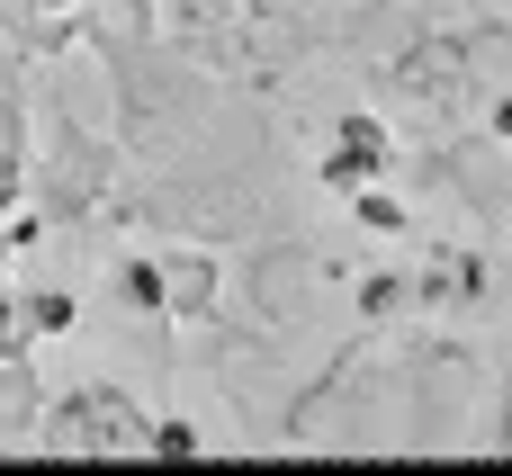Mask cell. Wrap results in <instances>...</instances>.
I'll return each mask as SVG.
<instances>
[{"label":"cell","instance_id":"obj_1","mask_svg":"<svg viewBox=\"0 0 512 476\" xmlns=\"http://www.w3.org/2000/svg\"><path fill=\"white\" fill-rule=\"evenodd\" d=\"M126 153L108 135H90L81 117H45V153H27V207L45 225H99L117 207Z\"/></svg>","mask_w":512,"mask_h":476},{"label":"cell","instance_id":"obj_2","mask_svg":"<svg viewBox=\"0 0 512 476\" xmlns=\"http://www.w3.org/2000/svg\"><path fill=\"white\" fill-rule=\"evenodd\" d=\"M144 405L117 387V378H81V387H63V396H45V414H36V450L45 459H144Z\"/></svg>","mask_w":512,"mask_h":476},{"label":"cell","instance_id":"obj_3","mask_svg":"<svg viewBox=\"0 0 512 476\" xmlns=\"http://www.w3.org/2000/svg\"><path fill=\"white\" fill-rule=\"evenodd\" d=\"M315 180H324L333 198H351V189H369V180H396V126H387L378 108H342L333 135H324V153H315Z\"/></svg>","mask_w":512,"mask_h":476},{"label":"cell","instance_id":"obj_4","mask_svg":"<svg viewBox=\"0 0 512 476\" xmlns=\"http://www.w3.org/2000/svg\"><path fill=\"white\" fill-rule=\"evenodd\" d=\"M315 288H324V261L306 243H261L252 252V315L261 324H306Z\"/></svg>","mask_w":512,"mask_h":476},{"label":"cell","instance_id":"obj_5","mask_svg":"<svg viewBox=\"0 0 512 476\" xmlns=\"http://www.w3.org/2000/svg\"><path fill=\"white\" fill-rule=\"evenodd\" d=\"M162 324H216L225 306V261L207 243H162Z\"/></svg>","mask_w":512,"mask_h":476},{"label":"cell","instance_id":"obj_6","mask_svg":"<svg viewBox=\"0 0 512 476\" xmlns=\"http://www.w3.org/2000/svg\"><path fill=\"white\" fill-rule=\"evenodd\" d=\"M27 153H36V99H27V63L0 45V216L27 207Z\"/></svg>","mask_w":512,"mask_h":476},{"label":"cell","instance_id":"obj_7","mask_svg":"<svg viewBox=\"0 0 512 476\" xmlns=\"http://www.w3.org/2000/svg\"><path fill=\"white\" fill-rule=\"evenodd\" d=\"M486 306V252L477 243H432L414 270V315H477Z\"/></svg>","mask_w":512,"mask_h":476},{"label":"cell","instance_id":"obj_8","mask_svg":"<svg viewBox=\"0 0 512 476\" xmlns=\"http://www.w3.org/2000/svg\"><path fill=\"white\" fill-rule=\"evenodd\" d=\"M45 414V378H36V351H0V441H27Z\"/></svg>","mask_w":512,"mask_h":476},{"label":"cell","instance_id":"obj_9","mask_svg":"<svg viewBox=\"0 0 512 476\" xmlns=\"http://www.w3.org/2000/svg\"><path fill=\"white\" fill-rule=\"evenodd\" d=\"M360 324H369V333L414 324V270H369V279H360Z\"/></svg>","mask_w":512,"mask_h":476},{"label":"cell","instance_id":"obj_10","mask_svg":"<svg viewBox=\"0 0 512 476\" xmlns=\"http://www.w3.org/2000/svg\"><path fill=\"white\" fill-rule=\"evenodd\" d=\"M18 324H27V342H63V333H81V297L72 288H18Z\"/></svg>","mask_w":512,"mask_h":476},{"label":"cell","instance_id":"obj_11","mask_svg":"<svg viewBox=\"0 0 512 476\" xmlns=\"http://www.w3.org/2000/svg\"><path fill=\"white\" fill-rule=\"evenodd\" d=\"M108 288H117L126 315H162V261H153V252H126V261L108 270Z\"/></svg>","mask_w":512,"mask_h":476},{"label":"cell","instance_id":"obj_12","mask_svg":"<svg viewBox=\"0 0 512 476\" xmlns=\"http://www.w3.org/2000/svg\"><path fill=\"white\" fill-rule=\"evenodd\" d=\"M198 450H207V432L189 414H153L144 423V459H198Z\"/></svg>","mask_w":512,"mask_h":476},{"label":"cell","instance_id":"obj_13","mask_svg":"<svg viewBox=\"0 0 512 476\" xmlns=\"http://www.w3.org/2000/svg\"><path fill=\"white\" fill-rule=\"evenodd\" d=\"M351 216H360V234H405V198H396L387 180L351 189Z\"/></svg>","mask_w":512,"mask_h":476},{"label":"cell","instance_id":"obj_14","mask_svg":"<svg viewBox=\"0 0 512 476\" xmlns=\"http://www.w3.org/2000/svg\"><path fill=\"white\" fill-rule=\"evenodd\" d=\"M0 351H36L27 324H18V288H9V279H0Z\"/></svg>","mask_w":512,"mask_h":476},{"label":"cell","instance_id":"obj_15","mask_svg":"<svg viewBox=\"0 0 512 476\" xmlns=\"http://www.w3.org/2000/svg\"><path fill=\"white\" fill-rule=\"evenodd\" d=\"M495 450L512 459V378H504V396H495Z\"/></svg>","mask_w":512,"mask_h":476},{"label":"cell","instance_id":"obj_16","mask_svg":"<svg viewBox=\"0 0 512 476\" xmlns=\"http://www.w3.org/2000/svg\"><path fill=\"white\" fill-rule=\"evenodd\" d=\"M486 126H495V144H512V90L495 99V108H486Z\"/></svg>","mask_w":512,"mask_h":476},{"label":"cell","instance_id":"obj_17","mask_svg":"<svg viewBox=\"0 0 512 476\" xmlns=\"http://www.w3.org/2000/svg\"><path fill=\"white\" fill-rule=\"evenodd\" d=\"M27 9H63V18H72V9H90V0H27Z\"/></svg>","mask_w":512,"mask_h":476}]
</instances>
